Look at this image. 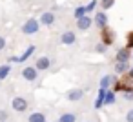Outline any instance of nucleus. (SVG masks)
I'll return each instance as SVG.
<instances>
[{"label":"nucleus","mask_w":133,"mask_h":122,"mask_svg":"<svg viewBox=\"0 0 133 122\" xmlns=\"http://www.w3.org/2000/svg\"><path fill=\"white\" fill-rule=\"evenodd\" d=\"M93 24H97L100 29H106V28H108V15H106L104 11H98V13L95 15V18H93Z\"/></svg>","instance_id":"9"},{"label":"nucleus","mask_w":133,"mask_h":122,"mask_svg":"<svg viewBox=\"0 0 133 122\" xmlns=\"http://www.w3.org/2000/svg\"><path fill=\"white\" fill-rule=\"evenodd\" d=\"M4 48H6V38H4L2 35H0V51H2Z\"/></svg>","instance_id":"26"},{"label":"nucleus","mask_w":133,"mask_h":122,"mask_svg":"<svg viewBox=\"0 0 133 122\" xmlns=\"http://www.w3.org/2000/svg\"><path fill=\"white\" fill-rule=\"evenodd\" d=\"M91 26H93V18L88 17V15H84L82 18L77 20V29H78V31H88Z\"/></svg>","instance_id":"7"},{"label":"nucleus","mask_w":133,"mask_h":122,"mask_svg":"<svg viewBox=\"0 0 133 122\" xmlns=\"http://www.w3.org/2000/svg\"><path fill=\"white\" fill-rule=\"evenodd\" d=\"M115 71H117V73H126V71H129V64H128V62H117V64H115Z\"/></svg>","instance_id":"16"},{"label":"nucleus","mask_w":133,"mask_h":122,"mask_svg":"<svg viewBox=\"0 0 133 122\" xmlns=\"http://www.w3.org/2000/svg\"><path fill=\"white\" fill-rule=\"evenodd\" d=\"M40 29V24H38V18H28L22 26V33L24 35H37Z\"/></svg>","instance_id":"1"},{"label":"nucleus","mask_w":133,"mask_h":122,"mask_svg":"<svg viewBox=\"0 0 133 122\" xmlns=\"http://www.w3.org/2000/svg\"><path fill=\"white\" fill-rule=\"evenodd\" d=\"M126 122H133V109H129L126 113Z\"/></svg>","instance_id":"24"},{"label":"nucleus","mask_w":133,"mask_h":122,"mask_svg":"<svg viewBox=\"0 0 133 122\" xmlns=\"http://www.w3.org/2000/svg\"><path fill=\"white\" fill-rule=\"evenodd\" d=\"M8 118H9L8 111L6 109H0V122H8Z\"/></svg>","instance_id":"23"},{"label":"nucleus","mask_w":133,"mask_h":122,"mask_svg":"<svg viewBox=\"0 0 133 122\" xmlns=\"http://www.w3.org/2000/svg\"><path fill=\"white\" fill-rule=\"evenodd\" d=\"M77 42V33L75 31H64L62 35H60V44H64V46H73Z\"/></svg>","instance_id":"5"},{"label":"nucleus","mask_w":133,"mask_h":122,"mask_svg":"<svg viewBox=\"0 0 133 122\" xmlns=\"http://www.w3.org/2000/svg\"><path fill=\"white\" fill-rule=\"evenodd\" d=\"M128 60H129V49H126V48L118 49L117 51V62H128Z\"/></svg>","instance_id":"13"},{"label":"nucleus","mask_w":133,"mask_h":122,"mask_svg":"<svg viewBox=\"0 0 133 122\" xmlns=\"http://www.w3.org/2000/svg\"><path fill=\"white\" fill-rule=\"evenodd\" d=\"M28 122H48V120H46V115H44V113L35 111V113H31V115L28 117Z\"/></svg>","instance_id":"12"},{"label":"nucleus","mask_w":133,"mask_h":122,"mask_svg":"<svg viewBox=\"0 0 133 122\" xmlns=\"http://www.w3.org/2000/svg\"><path fill=\"white\" fill-rule=\"evenodd\" d=\"M131 48H133V31L126 35V49H131Z\"/></svg>","instance_id":"20"},{"label":"nucleus","mask_w":133,"mask_h":122,"mask_svg":"<svg viewBox=\"0 0 133 122\" xmlns=\"http://www.w3.org/2000/svg\"><path fill=\"white\" fill-rule=\"evenodd\" d=\"M38 24H40V26H46V28L53 26V24H55V15H53L51 11H44V13L40 15V18H38Z\"/></svg>","instance_id":"6"},{"label":"nucleus","mask_w":133,"mask_h":122,"mask_svg":"<svg viewBox=\"0 0 133 122\" xmlns=\"http://www.w3.org/2000/svg\"><path fill=\"white\" fill-rule=\"evenodd\" d=\"M84 15H86V9H84V8H77V9H75V18H77V20L82 18Z\"/></svg>","instance_id":"22"},{"label":"nucleus","mask_w":133,"mask_h":122,"mask_svg":"<svg viewBox=\"0 0 133 122\" xmlns=\"http://www.w3.org/2000/svg\"><path fill=\"white\" fill-rule=\"evenodd\" d=\"M104 104H106V106L115 104V93H113V91H106V95H104Z\"/></svg>","instance_id":"17"},{"label":"nucleus","mask_w":133,"mask_h":122,"mask_svg":"<svg viewBox=\"0 0 133 122\" xmlns=\"http://www.w3.org/2000/svg\"><path fill=\"white\" fill-rule=\"evenodd\" d=\"M35 51H37V46H28V49H26L20 57H11V58H9V62H24V60H28Z\"/></svg>","instance_id":"8"},{"label":"nucleus","mask_w":133,"mask_h":122,"mask_svg":"<svg viewBox=\"0 0 133 122\" xmlns=\"http://www.w3.org/2000/svg\"><path fill=\"white\" fill-rule=\"evenodd\" d=\"M11 107H13L17 113H24V111H28L29 104H28V100H26L24 97H15V98L11 100Z\"/></svg>","instance_id":"2"},{"label":"nucleus","mask_w":133,"mask_h":122,"mask_svg":"<svg viewBox=\"0 0 133 122\" xmlns=\"http://www.w3.org/2000/svg\"><path fill=\"white\" fill-rule=\"evenodd\" d=\"M113 80H115L113 75H106V77H102V80H100V89H106V91H108V87L111 86Z\"/></svg>","instance_id":"14"},{"label":"nucleus","mask_w":133,"mask_h":122,"mask_svg":"<svg viewBox=\"0 0 133 122\" xmlns=\"http://www.w3.org/2000/svg\"><path fill=\"white\" fill-rule=\"evenodd\" d=\"M49 66H51V60H49L48 57H40V58L35 62V69H37V71H46V69H49Z\"/></svg>","instance_id":"10"},{"label":"nucleus","mask_w":133,"mask_h":122,"mask_svg":"<svg viewBox=\"0 0 133 122\" xmlns=\"http://www.w3.org/2000/svg\"><path fill=\"white\" fill-rule=\"evenodd\" d=\"M113 40H115V35H113V31L111 29H102V44L104 46H109V44H113Z\"/></svg>","instance_id":"11"},{"label":"nucleus","mask_w":133,"mask_h":122,"mask_svg":"<svg viewBox=\"0 0 133 122\" xmlns=\"http://www.w3.org/2000/svg\"><path fill=\"white\" fill-rule=\"evenodd\" d=\"M66 98H68L69 102H78V100L84 98V89H80V87H73V89H69V91L66 93Z\"/></svg>","instance_id":"4"},{"label":"nucleus","mask_w":133,"mask_h":122,"mask_svg":"<svg viewBox=\"0 0 133 122\" xmlns=\"http://www.w3.org/2000/svg\"><path fill=\"white\" fill-rule=\"evenodd\" d=\"M113 4H115V0H102L100 8H102V9H104V13H106L108 9H111V8H113Z\"/></svg>","instance_id":"19"},{"label":"nucleus","mask_w":133,"mask_h":122,"mask_svg":"<svg viewBox=\"0 0 133 122\" xmlns=\"http://www.w3.org/2000/svg\"><path fill=\"white\" fill-rule=\"evenodd\" d=\"M22 78L28 80V82H35L38 78V71L35 69V66H26L22 69Z\"/></svg>","instance_id":"3"},{"label":"nucleus","mask_w":133,"mask_h":122,"mask_svg":"<svg viewBox=\"0 0 133 122\" xmlns=\"http://www.w3.org/2000/svg\"><path fill=\"white\" fill-rule=\"evenodd\" d=\"M57 122H77V117H75V113H62Z\"/></svg>","instance_id":"15"},{"label":"nucleus","mask_w":133,"mask_h":122,"mask_svg":"<svg viewBox=\"0 0 133 122\" xmlns=\"http://www.w3.org/2000/svg\"><path fill=\"white\" fill-rule=\"evenodd\" d=\"M128 77H129V78H131V80H133V67H131V69H129V75H128Z\"/></svg>","instance_id":"28"},{"label":"nucleus","mask_w":133,"mask_h":122,"mask_svg":"<svg viewBox=\"0 0 133 122\" xmlns=\"http://www.w3.org/2000/svg\"><path fill=\"white\" fill-rule=\"evenodd\" d=\"M95 49H97L98 53H104V51H106V46H104V44L100 42V44H97V48H95Z\"/></svg>","instance_id":"25"},{"label":"nucleus","mask_w":133,"mask_h":122,"mask_svg":"<svg viewBox=\"0 0 133 122\" xmlns=\"http://www.w3.org/2000/svg\"><path fill=\"white\" fill-rule=\"evenodd\" d=\"M9 69H11V66H9V64H6V66L0 67V80H4V78L9 75Z\"/></svg>","instance_id":"18"},{"label":"nucleus","mask_w":133,"mask_h":122,"mask_svg":"<svg viewBox=\"0 0 133 122\" xmlns=\"http://www.w3.org/2000/svg\"><path fill=\"white\" fill-rule=\"evenodd\" d=\"M86 122H91V120H86Z\"/></svg>","instance_id":"29"},{"label":"nucleus","mask_w":133,"mask_h":122,"mask_svg":"<svg viewBox=\"0 0 133 122\" xmlns=\"http://www.w3.org/2000/svg\"><path fill=\"white\" fill-rule=\"evenodd\" d=\"M124 98H126V100H133V91H128V93L124 95Z\"/></svg>","instance_id":"27"},{"label":"nucleus","mask_w":133,"mask_h":122,"mask_svg":"<svg viewBox=\"0 0 133 122\" xmlns=\"http://www.w3.org/2000/svg\"><path fill=\"white\" fill-rule=\"evenodd\" d=\"M95 8H97V0H91V2H89L88 6H84L86 13H89V11H95Z\"/></svg>","instance_id":"21"}]
</instances>
